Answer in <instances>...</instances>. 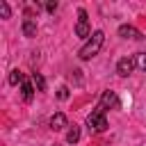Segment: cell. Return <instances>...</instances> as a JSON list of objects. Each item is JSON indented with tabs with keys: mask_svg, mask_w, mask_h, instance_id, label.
I'll return each mask as SVG.
<instances>
[{
	"mask_svg": "<svg viewBox=\"0 0 146 146\" xmlns=\"http://www.w3.org/2000/svg\"><path fill=\"white\" fill-rule=\"evenodd\" d=\"M9 14H11V11H9V5L2 0V2H0V16H2V18H9Z\"/></svg>",
	"mask_w": 146,
	"mask_h": 146,
	"instance_id": "14",
	"label": "cell"
},
{
	"mask_svg": "<svg viewBox=\"0 0 146 146\" xmlns=\"http://www.w3.org/2000/svg\"><path fill=\"white\" fill-rule=\"evenodd\" d=\"M55 146H57V144H55Z\"/></svg>",
	"mask_w": 146,
	"mask_h": 146,
	"instance_id": "17",
	"label": "cell"
},
{
	"mask_svg": "<svg viewBox=\"0 0 146 146\" xmlns=\"http://www.w3.org/2000/svg\"><path fill=\"white\" fill-rule=\"evenodd\" d=\"M135 57H121L119 62H116V73L121 75V78H128L132 71H135Z\"/></svg>",
	"mask_w": 146,
	"mask_h": 146,
	"instance_id": "4",
	"label": "cell"
},
{
	"mask_svg": "<svg viewBox=\"0 0 146 146\" xmlns=\"http://www.w3.org/2000/svg\"><path fill=\"white\" fill-rule=\"evenodd\" d=\"M23 82H25V75H23L18 68L9 73V84H23Z\"/></svg>",
	"mask_w": 146,
	"mask_h": 146,
	"instance_id": "12",
	"label": "cell"
},
{
	"mask_svg": "<svg viewBox=\"0 0 146 146\" xmlns=\"http://www.w3.org/2000/svg\"><path fill=\"white\" fill-rule=\"evenodd\" d=\"M46 11H50V14H55V11H57V2H55V0H50V2H46Z\"/></svg>",
	"mask_w": 146,
	"mask_h": 146,
	"instance_id": "16",
	"label": "cell"
},
{
	"mask_svg": "<svg viewBox=\"0 0 146 146\" xmlns=\"http://www.w3.org/2000/svg\"><path fill=\"white\" fill-rule=\"evenodd\" d=\"M119 36H123V39H141V32L135 27V25H121L119 27Z\"/></svg>",
	"mask_w": 146,
	"mask_h": 146,
	"instance_id": "7",
	"label": "cell"
},
{
	"mask_svg": "<svg viewBox=\"0 0 146 146\" xmlns=\"http://www.w3.org/2000/svg\"><path fill=\"white\" fill-rule=\"evenodd\" d=\"M87 128L91 132H105L107 130V119H105V110L98 105L96 110H91V114L87 116Z\"/></svg>",
	"mask_w": 146,
	"mask_h": 146,
	"instance_id": "2",
	"label": "cell"
},
{
	"mask_svg": "<svg viewBox=\"0 0 146 146\" xmlns=\"http://www.w3.org/2000/svg\"><path fill=\"white\" fill-rule=\"evenodd\" d=\"M21 30H23V34H25L27 39H32V36H36V21L27 16V18L23 21V25H21Z\"/></svg>",
	"mask_w": 146,
	"mask_h": 146,
	"instance_id": "8",
	"label": "cell"
},
{
	"mask_svg": "<svg viewBox=\"0 0 146 146\" xmlns=\"http://www.w3.org/2000/svg\"><path fill=\"white\" fill-rule=\"evenodd\" d=\"M21 91H23V100H25V103H30V100L34 98V84H32L30 80H25V82L21 84Z\"/></svg>",
	"mask_w": 146,
	"mask_h": 146,
	"instance_id": "9",
	"label": "cell"
},
{
	"mask_svg": "<svg viewBox=\"0 0 146 146\" xmlns=\"http://www.w3.org/2000/svg\"><path fill=\"white\" fill-rule=\"evenodd\" d=\"M103 110H107V107H121V100H119V96L114 94V91H103V96H100V103H98Z\"/></svg>",
	"mask_w": 146,
	"mask_h": 146,
	"instance_id": "5",
	"label": "cell"
},
{
	"mask_svg": "<svg viewBox=\"0 0 146 146\" xmlns=\"http://www.w3.org/2000/svg\"><path fill=\"white\" fill-rule=\"evenodd\" d=\"M66 141H68V144H78V141H80V128H78V125H68Z\"/></svg>",
	"mask_w": 146,
	"mask_h": 146,
	"instance_id": "10",
	"label": "cell"
},
{
	"mask_svg": "<svg viewBox=\"0 0 146 146\" xmlns=\"http://www.w3.org/2000/svg\"><path fill=\"white\" fill-rule=\"evenodd\" d=\"M64 128H68V119H66V114H62V112H57V114H52L50 116V130H64Z\"/></svg>",
	"mask_w": 146,
	"mask_h": 146,
	"instance_id": "6",
	"label": "cell"
},
{
	"mask_svg": "<svg viewBox=\"0 0 146 146\" xmlns=\"http://www.w3.org/2000/svg\"><path fill=\"white\" fill-rule=\"evenodd\" d=\"M75 34L80 36V39H89L94 32H91V27H89V16H87V11L84 9H78V23H75Z\"/></svg>",
	"mask_w": 146,
	"mask_h": 146,
	"instance_id": "3",
	"label": "cell"
},
{
	"mask_svg": "<svg viewBox=\"0 0 146 146\" xmlns=\"http://www.w3.org/2000/svg\"><path fill=\"white\" fill-rule=\"evenodd\" d=\"M57 98H59V100H66V98H68V89H66V87H59V91H57Z\"/></svg>",
	"mask_w": 146,
	"mask_h": 146,
	"instance_id": "15",
	"label": "cell"
},
{
	"mask_svg": "<svg viewBox=\"0 0 146 146\" xmlns=\"http://www.w3.org/2000/svg\"><path fill=\"white\" fill-rule=\"evenodd\" d=\"M103 43H105V32L103 30H96L94 34H91V39L80 48V59H91V57H96L98 52H100V48H103Z\"/></svg>",
	"mask_w": 146,
	"mask_h": 146,
	"instance_id": "1",
	"label": "cell"
},
{
	"mask_svg": "<svg viewBox=\"0 0 146 146\" xmlns=\"http://www.w3.org/2000/svg\"><path fill=\"white\" fill-rule=\"evenodd\" d=\"M32 84L36 87V91H46V80L41 73H32Z\"/></svg>",
	"mask_w": 146,
	"mask_h": 146,
	"instance_id": "11",
	"label": "cell"
},
{
	"mask_svg": "<svg viewBox=\"0 0 146 146\" xmlns=\"http://www.w3.org/2000/svg\"><path fill=\"white\" fill-rule=\"evenodd\" d=\"M135 64H137V68L146 71V52H137L135 55Z\"/></svg>",
	"mask_w": 146,
	"mask_h": 146,
	"instance_id": "13",
	"label": "cell"
}]
</instances>
